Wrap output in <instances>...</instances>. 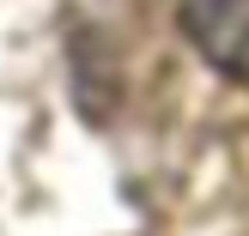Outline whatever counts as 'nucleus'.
Listing matches in <instances>:
<instances>
[{"label":"nucleus","instance_id":"obj_1","mask_svg":"<svg viewBox=\"0 0 249 236\" xmlns=\"http://www.w3.org/2000/svg\"><path fill=\"white\" fill-rule=\"evenodd\" d=\"M182 24L219 73L249 85V0H182Z\"/></svg>","mask_w":249,"mask_h":236}]
</instances>
